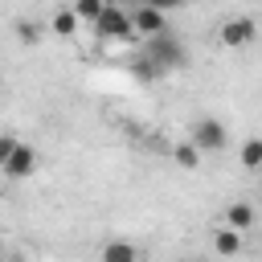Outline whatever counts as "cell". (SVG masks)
Wrapping results in <instances>:
<instances>
[{
    "mask_svg": "<svg viewBox=\"0 0 262 262\" xmlns=\"http://www.w3.org/2000/svg\"><path fill=\"white\" fill-rule=\"evenodd\" d=\"M258 221V213H254V205H246V201H233L229 209H225V225L229 229H250Z\"/></svg>",
    "mask_w": 262,
    "mask_h": 262,
    "instance_id": "9",
    "label": "cell"
},
{
    "mask_svg": "<svg viewBox=\"0 0 262 262\" xmlns=\"http://www.w3.org/2000/svg\"><path fill=\"white\" fill-rule=\"evenodd\" d=\"M237 160H242V168H246V172H262V139H258V135H250V139L242 143Z\"/></svg>",
    "mask_w": 262,
    "mask_h": 262,
    "instance_id": "10",
    "label": "cell"
},
{
    "mask_svg": "<svg viewBox=\"0 0 262 262\" xmlns=\"http://www.w3.org/2000/svg\"><path fill=\"white\" fill-rule=\"evenodd\" d=\"M131 74H135L139 82H156V78H164V74H160V66H156L147 53H139V57L131 61Z\"/></svg>",
    "mask_w": 262,
    "mask_h": 262,
    "instance_id": "13",
    "label": "cell"
},
{
    "mask_svg": "<svg viewBox=\"0 0 262 262\" xmlns=\"http://www.w3.org/2000/svg\"><path fill=\"white\" fill-rule=\"evenodd\" d=\"M78 25H82V16H78L74 8H61V12L53 16V33H57V37H74Z\"/></svg>",
    "mask_w": 262,
    "mask_h": 262,
    "instance_id": "12",
    "label": "cell"
},
{
    "mask_svg": "<svg viewBox=\"0 0 262 262\" xmlns=\"http://www.w3.org/2000/svg\"><path fill=\"white\" fill-rule=\"evenodd\" d=\"M16 37H20L25 45H37V41H41V25H37V20H16Z\"/></svg>",
    "mask_w": 262,
    "mask_h": 262,
    "instance_id": "15",
    "label": "cell"
},
{
    "mask_svg": "<svg viewBox=\"0 0 262 262\" xmlns=\"http://www.w3.org/2000/svg\"><path fill=\"white\" fill-rule=\"evenodd\" d=\"M33 172H37V151H33L29 143H20L16 156L4 164V176H8V180H25V176H33Z\"/></svg>",
    "mask_w": 262,
    "mask_h": 262,
    "instance_id": "7",
    "label": "cell"
},
{
    "mask_svg": "<svg viewBox=\"0 0 262 262\" xmlns=\"http://www.w3.org/2000/svg\"><path fill=\"white\" fill-rule=\"evenodd\" d=\"M98 262H143V250L135 242H123V237H111L98 246Z\"/></svg>",
    "mask_w": 262,
    "mask_h": 262,
    "instance_id": "6",
    "label": "cell"
},
{
    "mask_svg": "<svg viewBox=\"0 0 262 262\" xmlns=\"http://www.w3.org/2000/svg\"><path fill=\"white\" fill-rule=\"evenodd\" d=\"M90 29H94L98 41H131V37H139L135 25H131V12H123L119 4H106V12H102Z\"/></svg>",
    "mask_w": 262,
    "mask_h": 262,
    "instance_id": "2",
    "label": "cell"
},
{
    "mask_svg": "<svg viewBox=\"0 0 262 262\" xmlns=\"http://www.w3.org/2000/svg\"><path fill=\"white\" fill-rule=\"evenodd\" d=\"M184 262H188V258H184Z\"/></svg>",
    "mask_w": 262,
    "mask_h": 262,
    "instance_id": "18",
    "label": "cell"
},
{
    "mask_svg": "<svg viewBox=\"0 0 262 262\" xmlns=\"http://www.w3.org/2000/svg\"><path fill=\"white\" fill-rule=\"evenodd\" d=\"M131 25H135L139 37H160V33H168V12L151 8V4H135L131 8Z\"/></svg>",
    "mask_w": 262,
    "mask_h": 262,
    "instance_id": "5",
    "label": "cell"
},
{
    "mask_svg": "<svg viewBox=\"0 0 262 262\" xmlns=\"http://www.w3.org/2000/svg\"><path fill=\"white\" fill-rule=\"evenodd\" d=\"M143 4H151V8H160V12H176V8H184L188 0H143Z\"/></svg>",
    "mask_w": 262,
    "mask_h": 262,
    "instance_id": "17",
    "label": "cell"
},
{
    "mask_svg": "<svg viewBox=\"0 0 262 262\" xmlns=\"http://www.w3.org/2000/svg\"><path fill=\"white\" fill-rule=\"evenodd\" d=\"M172 164H180V168H188V172H192V168L201 164V147H196L192 139L176 143V147H172Z\"/></svg>",
    "mask_w": 262,
    "mask_h": 262,
    "instance_id": "11",
    "label": "cell"
},
{
    "mask_svg": "<svg viewBox=\"0 0 262 262\" xmlns=\"http://www.w3.org/2000/svg\"><path fill=\"white\" fill-rule=\"evenodd\" d=\"M16 147H20V143H16V135H4V139H0V168L16 156Z\"/></svg>",
    "mask_w": 262,
    "mask_h": 262,
    "instance_id": "16",
    "label": "cell"
},
{
    "mask_svg": "<svg viewBox=\"0 0 262 262\" xmlns=\"http://www.w3.org/2000/svg\"><path fill=\"white\" fill-rule=\"evenodd\" d=\"M156 66H160V74H172V70H184L188 66V49H184V41L168 29V33H160V37H147V49H143Z\"/></svg>",
    "mask_w": 262,
    "mask_h": 262,
    "instance_id": "1",
    "label": "cell"
},
{
    "mask_svg": "<svg viewBox=\"0 0 262 262\" xmlns=\"http://www.w3.org/2000/svg\"><path fill=\"white\" fill-rule=\"evenodd\" d=\"M213 250H217L221 258H233V254H242V229H229V225H221V229L213 233Z\"/></svg>",
    "mask_w": 262,
    "mask_h": 262,
    "instance_id": "8",
    "label": "cell"
},
{
    "mask_svg": "<svg viewBox=\"0 0 262 262\" xmlns=\"http://www.w3.org/2000/svg\"><path fill=\"white\" fill-rule=\"evenodd\" d=\"M254 33H258L254 16H229V20L217 29V37H221V45H225V49H242V45H250V41H254Z\"/></svg>",
    "mask_w": 262,
    "mask_h": 262,
    "instance_id": "4",
    "label": "cell"
},
{
    "mask_svg": "<svg viewBox=\"0 0 262 262\" xmlns=\"http://www.w3.org/2000/svg\"><path fill=\"white\" fill-rule=\"evenodd\" d=\"M106 4H111V0H74V12H78L82 20H90V25H94V20L106 12Z\"/></svg>",
    "mask_w": 262,
    "mask_h": 262,
    "instance_id": "14",
    "label": "cell"
},
{
    "mask_svg": "<svg viewBox=\"0 0 262 262\" xmlns=\"http://www.w3.org/2000/svg\"><path fill=\"white\" fill-rule=\"evenodd\" d=\"M188 139H192L201 151H225V143H229V131H225V123H221V119H213V115H201V119H192V127H188Z\"/></svg>",
    "mask_w": 262,
    "mask_h": 262,
    "instance_id": "3",
    "label": "cell"
}]
</instances>
